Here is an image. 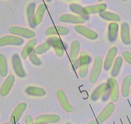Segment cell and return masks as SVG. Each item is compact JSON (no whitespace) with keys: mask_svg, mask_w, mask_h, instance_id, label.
<instances>
[{"mask_svg":"<svg viewBox=\"0 0 131 124\" xmlns=\"http://www.w3.org/2000/svg\"><path fill=\"white\" fill-rule=\"evenodd\" d=\"M91 61V57L86 52L82 51L80 52L77 61V67L79 69V73L80 78H84L86 77Z\"/></svg>","mask_w":131,"mask_h":124,"instance_id":"1","label":"cell"},{"mask_svg":"<svg viewBox=\"0 0 131 124\" xmlns=\"http://www.w3.org/2000/svg\"><path fill=\"white\" fill-rule=\"evenodd\" d=\"M109 97H110L109 96V85L106 82V83L99 85L93 91L90 98L93 102H96L100 98H102L104 101L107 100Z\"/></svg>","mask_w":131,"mask_h":124,"instance_id":"2","label":"cell"},{"mask_svg":"<svg viewBox=\"0 0 131 124\" xmlns=\"http://www.w3.org/2000/svg\"><path fill=\"white\" fill-rule=\"evenodd\" d=\"M103 67V61L100 56H96L93 62V68L89 76L91 83H94L98 81Z\"/></svg>","mask_w":131,"mask_h":124,"instance_id":"3","label":"cell"},{"mask_svg":"<svg viewBox=\"0 0 131 124\" xmlns=\"http://www.w3.org/2000/svg\"><path fill=\"white\" fill-rule=\"evenodd\" d=\"M9 32L14 36H20L26 39L34 38L36 36V33L33 30L19 26H12L10 27Z\"/></svg>","mask_w":131,"mask_h":124,"instance_id":"4","label":"cell"},{"mask_svg":"<svg viewBox=\"0 0 131 124\" xmlns=\"http://www.w3.org/2000/svg\"><path fill=\"white\" fill-rule=\"evenodd\" d=\"M109 96L112 102H116L119 98V85L118 82L115 78L111 77L108 79Z\"/></svg>","mask_w":131,"mask_h":124,"instance_id":"5","label":"cell"},{"mask_svg":"<svg viewBox=\"0 0 131 124\" xmlns=\"http://www.w3.org/2000/svg\"><path fill=\"white\" fill-rule=\"evenodd\" d=\"M24 43V40L21 37L14 35H7L0 38V47L8 45L19 46Z\"/></svg>","mask_w":131,"mask_h":124,"instance_id":"6","label":"cell"},{"mask_svg":"<svg viewBox=\"0 0 131 124\" xmlns=\"http://www.w3.org/2000/svg\"><path fill=\"white\" fill-rule=\"evenodd\" d=\"M12 65L15 74L18 77L23 78L26 77V72L22 65L21 58L17 54H14L12 56Z\"/></svg>","mask_w":131,"mask_h":124,"instance_id":"7","label":"cell"},{"mask_svg":"<svg viewBox=\"0 0 131 124\" xmlns=\"http://www.w3.org/2000/svg\"><path fill=\"white\" fill-rule=\"evenodd\" d=\"M87 17H84V16L76 14H64L59 17V20L61 22L73 23L76 25H82L85 23Z\"/></svg>","mask_w":131,"mask_h":124,"instance_id":"8","label":"cell"},{"mask_svg":"<svg viewBox=\"0 0 131 124\" xmlns=\"http://www.w3.org/2000/svg\"><path fill=\"white\" fill-rule=\"evenodd\" d=\"M115 109V105L113 102H109L106 106L104 107V109L97 116V122L98 124H102L105 122L113 114Z\"/></svg>","mask_w":131,"mask_h":124,"instance_id":"9","label":"cell"},{"mask_svg":"<svg viewBox=\"0 0 131 124\" xmlns=\"http://www.w3.org/2000/svg\"><path fill=\"white\" fill-rule=\"evenodd\" d=\"M75 30L76 32L82 36L91 40H95L98 38V34L94 30L86 27L82 25H76L75 26Z\"/></svg>","mask_w":131,"mask_h":124,"instance_id":"10","label":"cell"},{"mask_svg":"<svg viewBox=\"0 0 131 124\" xmlns=\"http://www.w3.org/2000/svg\"><path fill=\"white\" fill-rule=\"evenodd\" d=\"M48 41L51 47L53 48L57 56L60 58L62 57L64 54V46L62 40L57 36H51L49 38Z\"/></svg>","mask_w":131,"mask_h":124,"instance_id":"11","label":"cell"},{"mask_svg":"<svg viewBox=\"0 0 131 124\" xmlns=\"http://www.w3.org/2000/svg\"><path fill=\"white\" fill-rule=\"evenodd\" d=\"M60 120V116L55 114H42L37 116L35 120V124H48L55 123Z\"/></svg>","mask_w":131,"mask_h":124,"instance_id":"12","label":"cell"},{"mask_svg":"<svg viewBox=\"0 0 131 124\" xmlns=\"http://www.w3.org/2000/svg\"><path fill=\"white\" fill-rule=\"evenodd\" d=\"M80 45L78 40H74L71 45L70 49V59L72 62L74 69L75 70L78 69L77 61L79 57V52H80Z\"/></svg>","mask_w":131,"mask_h":124,"instance_id":"13","label":"cell"},{"mask_svg":"<svg viewBox=\"0 0 131 124\" xmlns=\"http://www.w3.org/2000/svg\"><path fill=\"white\" fill-rule=\"evenodd\" d=\"M26 107H27V105H26V103L25 102H22V103H19L16 106V107L12 112L10 118V121L11 123L16 124L19 121L23 114L26 111Z\"/></svg>","mask_w":131,"mask_h":124,"instance_id":"14","label":"cell"},{"mask_svg":"<svg viewBox=\"0 0 131 124\" xmlns=\"http://www.w3.org/2000/svg\"><path fill=\"white\" fill-rule=\"evenodd\" d=\"M70 29L68 27L57 25V26H51L48 28L46 30L45 34L47 36H56V35L66 36L70 33Z\"/></svg>","mask_w":131,"mask_h":124,"instance_id":"15","label":"cell"},{"mask_svg":"<svg viewBox=\"0 0 131 124\" xmlns=\"http://www.w3.org/2000/svg\"><path fill=\"white\" fill-rule=\"evenodd\" d=\"M117 53H118V49L116 47H113L109 49L107 54L105 61L103 63V67L105 70L108 71L112 67V65H113L114 60H115Z\"/></svg>","mask_w":131,"mask_h":124,"instance_id":"16","label":"cell"},{"mask_svg":"<svg viewBox=\"0 0 131 124\" xmlns=\"http://www.w3.org/2000/svg\"><path fill=\"white\" fill-rule=\"evenodd\" d=\"M14 76L13 74H10L9 76H8L0 88V95L3 97L8 95L14 84Z\"/></svg>","mask_w":131,"mask_h":124,"instance_id":"17","label":"cell"},{"mask_svg":"<svg viewBox=\"0 0 131 124\" xmlns=\"http://www.w3.org/2000/svg\"><path fill=\"white\" fill-rule=\"evenodd\" d=\"M107 8V5L105 3H100V4L89 5L83 7V12L85 16L94 14H100L105 11Z\"/></svg>","mask_w":131,"mask_h":124,"instance_id":"18","label":"cell"},{"mask_svg":"<svg viewBox=\"0 0 131 124\" xmlns=\"http://www.w3.org/2000/svg\"><path fill=\"white\" fill-rule=\"evenodd\" d=\"M57 96L62 108L64 111L67 112H71L73 111V108L69 102L64 91L62 90H58L57 92Z\"/></svg>","mask_w":131,"mask_h":124,"instance_id":"19","label":"cell"},{"mask_svg":"<svg viewBox=\"0 0 131 124\" xmlns=\"http://www.w3.org/2000/svg\"><path fill=\"white\" fill-rule=\"evenodd\" d=\"M46 11V7L45 4L42 3V4L39 5L38 6L36 12H35L34 17V20H33L31 28L34 29V28H36V26H37L40 23H41Z\"/></svg>","mask_w":131,"mask_h":124,"instance_id":"20","label":"cell"},{"mask_svg":"<svg viewBox=\"0 0 131 124\" xmlns=\"http://www.w3.org/2000/svg\"><path fill=\"white\" fill-rule=\"evenodd\" d=\"M120 36L122 43L126 45H129L131 43L130 35L129 25L127 23L123 22L121 25Z\"/></svg>","mask_w":131,"mask_h":124,"instance_id":"21","label":"cell"},{"mask_svg":"<svg viewBox=\"0 0 131 124\" xmlns=\"http://www.w3.org/2000/svg\"><path fill=\"white\" fill-rule=\"evenodd\" d=\"M37 43V40L36 38H32L28 41L22 49L21 52V56L23 59H26L29 56L31 52H33L35 49V47L36 46Z\"/></svg>","mask_w":131,"mask_h":124,"instance_id":"22","label":"cell"},{"mask_svg":"<svg viewBox=\"0 0 131 124\" xmlns=\"http://www.w3.org/2000/svg\"><path fill=\"white\" fill-rule=\"evenodd\" d=\"M119 30V25L116 22H111L108 26L107 38L110 42H114L117 40Z\"/></svg>","mask_w":131,"mask_h":124,"instance_id":"23","label":"cell"},{"mask_svg":"<svg viewBox=\"0 0 131 124\" xmlns=\"http://www.w3.org/2000/svg\"><path fill=\"white\" fill-rule=\"evenodd\" d=\"M26 94L31 96L41 97L43 96L46 94V92L43 88L39 87H35V86H30L28 87L25 89Z\"/></svg>","mask_w":131,"mask_h":124,"instance_id":"24","label":"cell"},{"mask_svg":"<svg viewBox=\"0 0 131 124\" xmlns=\"http://www.w3.org/2000/svg\"><path fill=\"white\" fill-rule=\"evenodd\" d=\"M131 88V75H128L123 79L122 84L121 92L123 97L127 98L129 96Z\"/></svg>","mask_w":131,"mask_h":124,"instance_id":"25","label":"cell"},{"mask_svg":"<svg viewBox=\"0 0 131 124\" xmlns=\"http://www.w3.org/2000/svg\"><path fill=\"white\" fill-rule=\"evenodd\" d=\"M123 59L122 56H118L115 59L113 64V68L111 72V76L113 78H116L120 73L121 69L123 65Z\"/></svg>","mask_w":131,"mask_h":124,"instance_id":"26","label":"cell"},{"mask_svg":"<svg viewBox=\"0 0 131 124\" xmlns=\"http://www.w3.org/2000/svg\"><path fill=\"white\" fill-rule=\"evenodd\" d=\"M100 17L106 21H111V22H119L121 20L120 17L118 14L113 12H108V11H104L100 14Z\"/></svg>","mask_w":131,"mask_h":124,"instance_id":"27","label":"cell"},{"mask_svg":"<svg viewBox=\"0 0 131 124\" xmlns=\"http://www.w3.org/2000/svg\"><path fill=\"white\" fill-rule=\"evenodd\" d=\"M36 7V5L35 3H30L26 7V17H27L28 25H30V27H31L34 17Z\"/></svg>","mask_w":131,"mask_h":124,"instance_id":"28","label":"cell"},{"mask_svg":"<svg viewBox=\"0 0 131 124\" xmlns=\"http://www.w3.org/2000/svg\"><path fill=\"white\" fill-rule=\"evenodd\" d=\"M8 74V64L6 57L0 54V76L6 77Z\"/></svg>","mask_w":131,"mask_h":124,"instance_id":"29","label":"cell"},{"mask_svg":"<svg viewBox=\"0 0 131 124\" xmlns=\"http://www.w3.org/2000/svg\"><path fill=\"white\" fill-rule=\"evenodd\" d=\"M51 47V44H50V41L48 40V41H45L42 44L36 47L34 50V51H33V52L37 54V55H41V54L46 52L48 50H50Z\"/></svg>","mask_w":131,"mask_h":124,"instance_id":"30","label":"cell"},{"mask_svg":"<svg viewBox=\"0 0 131 124\" xmlns=\"http://www.w3.org/2000/svg\"><path fill=\"white\" fill-rule=\"evenodd\" d=\"M70 9L72 12L76 15L84 16L85 17H88V16H85L83 12V7L77 3H71L70 5Z\"/></svg>","mask_w":131,"mask_h":124,"instance_id":"31","label":"cell"},{"mask_svg":"<svg viewBox=\"0 0 131 124\" xmlns=\"http://www.w3.org/2000/svg\"><path fill=\"white\" fill-rule=\"evenodd\" d=\"M28 57L30 61H31L34 65H36V66H39V65H41V64H42L41 60L37 57V54H34V52H31V54L29 55Z\"/></svg>","mask_w":131,"mask_h":124,"instance_id":"32","label":"cell"},{"mask_svg":"<svg viewBox=\"0 0 131 124\" xmlns=\"http://www.w3.org/2000/svg\"><path fill=\"white\" fill-rule=\"evenodd\" d=\"M123 58L128 63V64L131 65V53L129 52L128 51H125L123 52Z\"/></svg>","mask_w":131,"mask_h":124,"instance_id":"33","label":"cell"},{"mask_svg":"<svg viewBox=\"0 0 131 124\" xmlns=\"http://www.w3.org/2000/svg\"><path fill=\"white\" fill-rule=\"evenodd\" d=\"M25 124H35L33 118L30 115H26L25 116Z\"/></svg>","mask_w":131,"mask_h":124,"instance_id":"34","label":"cell"},{"mask_svg":"<svg viewBox=\"0 0 131 124\" xmlns=\"http://www.w3.org/2000/svg\"><path fill=\"white\" fill-rule=\"evenodd\" d=\"M88 124H96V121H94V120H91V121H89Z\"/></svg>","mask_w":131,"mask_h":124,"instance_id":"35","label":"cell"},{"mask_svg":"<svg viewBox=\"0 0 131 124\" xmlns=\"http://www.w3.org/2000/svg\"><path fill=\"white\" fill-rule=\"evenodd\" d=\"M46 1L47 2H51L53 1V0H46Z\"/></svg>","mask_w":131,"mask_h":124,"instance_id":"36","label":"cell"},{"mask_svg":"<svg viewBox=\"0 0 131 124\" xmlns=\"http://www.w3.org/2000/svg\"><path fill=\"white\" fill-rule=\"evenodd\" d=\"M98 2H103V1H104V0H98Z\"/></svg>","mask_w":131,"mask_h":124,"instance_id":"37","label":"cell"},{"mask_svg":"<svg viewBox=\"0 0 131 124\" xmlns=\"http://www.w3.org/2000/svg\"><path fill=\"white\" fill-rule=\"evenodd\" d=\"M2 124H10V123L8 122H7V123H2Z\"/></svg>","mask_w":131,"mask_h":124,"instance_id":"38","label":"cell"},{"mask_svg":"<svg viewBox=\"0 0 131 124\" xmlns=\"http://www.w3.org/2000/svg\"><path fill=\"white\" fill-rule=\"evenodd\" d=\"M122 1H123V2H127L128 0H122Z\"/></svg>","mask_w":131,"mask_h":124,"instance_id":"39","label":"cell"},{"mask_svg":"<svg viewBox=\"0 0 131 124\" xmlns=\"http://www.w3.org/2000/svg\"><path fill=\"white\" fill-rule=\"evenodd\" d=\"M66 124H71V123H70V122H68V123H66Z\"/></svg>","mask_w":131,"mask_h":124,"instance_id":"40","label":"cell"},{"mask_svg":"<svg viewBox=\"0 0 131 124\" xmlns=\"http://www.w3.org/2000/svg\"><path fill=\"white\" fill-rule=\"evenodd\" d=\"M130 40H131V30H130Z\"/></svg>","mask_w":131,"mask_h":124,"instance_id":"41","label":"cell"},{"mask_svg":"<svg viewBox=\"0 0 131 124\" xmlns=\"http://www.w3.org/2000/svg\"><path fill=\"white\" fill-rule=\"evenodd\" d=\"M130 94H131V88H130Z\"/></svg>","mask_w":131,"mask_h":124,"instance_id":"42","label":"cell"},{"mask_svg":"<svg viewBox=\"0 0 131 124\" xmlns=\"http://www.w3.org/2000/svg\"><path fill=\"white\" fill-rule=\"evenodd\" d=\"M76 1H79V0H76Z\"/></svg>","mask_w":131,"mask_h":124,"instance_id":"43","label":"cell"}]
</instances>
